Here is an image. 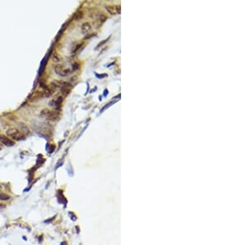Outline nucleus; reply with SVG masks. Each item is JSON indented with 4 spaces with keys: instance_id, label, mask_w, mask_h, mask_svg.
Wrapping results in <instances>:
<instances>
[{
    "instance_id": "nucleus-3",
    "label": "nucleus",
    "mask_w": 247,
    "mask_h": 245,
    "mask_svg": "<svg viewBox=\"0 0 247 245\" xmlns=\"http://www.w3.org/2000/svg\"><path fill=\"white\" fill-rule=\"evenodd\" d=\"M54 71L58 75L61 76V77H66L72 73V70L70 69H65L61 65H56L54 67Z\"/></svg>"
},
{
    "instance_id": "nucleus-11",
    "label": "nucleus",
    "mask_w": 247,
    "mask_h": 245,
    "mask_svg": "<svg viewBox=\"0 0 247 245\" xmlns=\"http://www.w3.org/2000/svg\"><path fill=\"white\" fill-rule=\"evenodd\" d=\"M100 20H101V21H105L106 20V17L105 15H104V14H103V13H101V16H100Z\"/></svg>"
},
{
    "instance_id": "nucleus-8",
    "label": "nucleus",
    "mask_w": 247,
    "mask_h": 245,
    "mask_svg": "<svg viewBox=\"0 0 247 245\" xmlns=\"http://www.w3.org/2000/svg\"><path fill=\"white\" fill-rule=\"evenodd\" d=\"M106 11H107L110 14H111V15H116V14H117V13H116L115 6H113V5H107V6H106Z\"/></svg>"
},
{
    "instance_id": "nucleus-14",
    "label": "nucleus",
    "mask_w": 247,
    "mask_h": 245,
    "mask_svg": "<svg viewBox=\"0 0 247 245\" xmlns=\"http://www.w3.org/2000/svg\"><path fill=\"white\" fill-rule=\"evenodd\" d=\"M2 149V145H0V149Z\"/></svg>"
},
{
    "instance_id": "nucleus-15",
    "label": "nucleus",
    "mask_w": 247,
    "mask_h": 245,
    "mask_svg": "<svg viewBox=\"0 0 247 245\" xmlns=\"http://www.w3.org/2000/svg\"><path fill=\"white\" fill-rule=\"evenodd\" d=\"M0 188H1V187H0Z\"/></svg>"
},
{
    "instance_id": "nucleus-5",
    "label": "nucleus",
    "mask_w": 247,
    "mask_h": 245,
    "mask_svg": "<svg viewBox=\"0 0 247 245\" xmlns=\"http://www.w3.org/2000/svg\"><path fill=\"white\" fill-rule=\"evenodd\" d=\"M63 102V97H56L55 99L51 100L50 102V106L54 107L55 109H59L60 108V105L61 103Z\"/></svg>"
},
{
    "instance_id": "nucleus-10",
    "label": "nucleus",
    "mask_w": 247,
    "mask_h": 245,
    "mask_svg": "<svg viewBox=\"0 0 247 245\" xmlns=\"http://www.w3.org/2000/svg\"><path fill=\"white\" fill-rule=\"evenodd\" d=\"M10 199V197L8 195L4 193H0V201H8Z\"/></svg>"
},
{
    "instance_id": "nucleus-9",
    "label": "nucleus",
    "mask_w": 247,
    "mask_h": 245,
    "mask_svg": "<svg viewBox=\"0 0 247 245\" xmlns=\"http://www.w3.org/2000/svg\"><path fill=\"white\" fill-rule=\"evenodd\" d=\"M20 127H21V130H20V131H21L23 135H24V134L29 133V130H28V128L27 127V126H25L24 124H21V126Z\"/></svg>"
},
{
    "instance_id": "nucleus-1",
    "label": "nucleus",
    "mask_w": 247,
    "mask_h": 245,
    "mask_svg": "<svg viewBox=\"0 0 247 245\" xmlns=\"http://www.w3.org/2000/svg\"><path fill=\"white\" fill-rule=\"evenodd\" d=\"M6 134L8 138L15 140H21L25 138L24 135L17 128H9L6 131Z\"/></svg>"
},
{
    "instance_id": "nucleus-7",
    "label": "nucleus",
    "mask_w": 247,
    "mask_h": 245,
    "mask_svg": "<svg viewBox=\"0 0 247 245\" xmlns=\"http://www.w3.org/2000/svg\"><path fill=\"white\" fill-rule=\"evenodd\" d=\"M71 88H72V87H71V85H69V83H67L66 85H64L63 88H61V93H62V95L63 96H67V95H69V93H70V91H71Z\"/></svg>"
},
{
    "instance_id": "nucleus-6",
    "label": "nucleus",
    "mask_w": 247,
    "mask_h": 245,
    "mask_svg": "<svg viewBox=\"0 0 247 245\" xmlns=\"http://www.w3.org/2000/svg\"><path fill=\"white\" fill-rule=\"evenodd\" d=\"M91 29H92V27L89 22H84L81 27V31L83 34H88L91 31Z\"/></svg>"
},
{
    "instance_id": "nucleus-12",
    "label": "nucleus",
    "mask_w": 247,
    "mask_h": 245,
    "mask_svg": "<svg viewBox=\"0 0 247 245\" xmlns=\"http://www.w3.org/2000/svg\"><path fill=\"white\" fill-rule=\"evenodd\" d=\"M115 9H116V13H117V14H120L121 12L120 6V5H116V6H115Z\"/></svg>"
},
{
    "instance_id": "nucleus-2",
    "label": "nucleus",
    "mask_w": 247,
    "mask_h": 245,
    "mask_svg": "<svg viewBox=\"0 0 247 245\" xmlns=\"http://www.w3.org/2000/svg\"><path fill=\"white\" fill-rule=\"evenodd\" d=\"M40 114L43 117L47 119V120H50V121H55L57 120L59 115L57 112L55 111H52V110H50V109H43L42 111L40 112Z\"/></svg>"
},
{
    "instance_id": "nucleus-4",
    "label": "nucleus",
    "mask_w": 247,
    "mask_h": 245,
    "mask_svg": "<svg viewBox=\"0 0 247 245\" xmlns=\"http://www.w3.org/2000/svg\"><path fill=\"white\" fill-rule=\"evenodd\" d=\"M0 142L2 143V145H6V146H8V147L13 146L14 144H15L14 141L10 139V138H8L6 136H3V135H0Z\"/></svg>"
},
{
    "instance_id": "nucleus-13",
    "label": "nucleus",
    "mask_w": 247,
    "mask_h": 245,
    "mask_svg": "<svg viewBox=\"0 0 247 245\" xmlns=\"http://www.w3.org/2000/svg\"><path fill=\"white\" fill-rule=\"evenodd\" d=\"M81 45H82V44H79V45H77V46H76V48L74 49L73 51H72V53H75V52H77V51H78L79 48H80V46H81Z\"/></svg>"
}]
</instances>
